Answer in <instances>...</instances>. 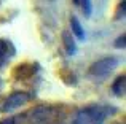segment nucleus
I'll list each match as a JSON object with an SVG mask.
<instances>
[{"instance_id":"f257e3e1","label":"nucleus","mask_w":126,"mask_h":124,"mask_svg":"<svg viewBox=\"0 0 126 124\" xmlns=\"http://www.w3.org/2000/svg\"><path fill=\"white\" fill-rule=\"evenodd\" d=\"M109 115V108L102 105L85 107L75 115L72 124H104Z\"/></svg>"},{"instance_id":"f03ea898","label":"nucleus","mask_w":126,"mask_h":124,"mask_svg":"<svg viewBox=\"0 0 126 124\" xmlns=\"http://www.w3.org/2000/svg\"><path fill=\"white\" fill-rule=\"evenodd\" d=\"M59 119L61 116L58 108H53V107H38L32 110L29 116L31 124H59Z\"/></svg>"},{"instance_id":"7ed1b4c3","label":"nucleus","mask_w":126,"mask_h":124,"mask_svg":"<svg viewBox=\"0 0 126 124\" xmlns=\"http://www.w3.org/2000/svg\"><path fill=\"white\" fill-rule=\"evenodd\" d=\"M118 65V59L113 56H109V57H104V59H99L97 62L89 67V75L94 78H105L109 73H112L115 67Z\"/></svg>"},{"instance_id":"20e7f679","label":"nucleus","mask_w":126,"mask_h":124,"mask_svg":"<svg viewBox=\"0 0 126 124\" xmlns=\"http://www.w3.org/2000/svg\"><path fill=\"white\" fill-rule=\"evenodd\" d=\"M31 100V94L27 92H22V91H18V92H13L11 96H8L5 100L2 102L0 105V112L2 113H8V112H13V110L19 108L21 105L27 103Z\"/></svg>"},{"instance_id":"39448f33","label":"nucleus","mask_w":126,"mask_h":124,"mask_svg":"<svg viewBox=\"0 0 126 124\" xmlns=\"http://www.w3.org/2000/svg\"><path fill=\"white\" fill-rule=\"evenodd\" d=\"M15 53V48L11 46V43L6 40H0V67L5 65V62L10 59Z\"/></svg>"},{"instance_id":"423d86ee","label":"nucleus","mask_w":126,"mask_h":124,"mask_svg":"<svg viewBox=\"0 0 126 124\" xmlns=\"http://www.w3.org/2000/svg\"><path fill=\"white\" fill-rule=\"evenodd\" d=\"M70 27H72V32L75 34V37L78 38L80 41H85V30H83V27H81V24L78 22V19L75 18V16H72L70 18Z\"/></svg>"},{"instance_id":"0eeeda50","label":"nucleus","mask_w":126,"mask_h":124,"mask_svg":"<svg viewBox=\"0 0 126 124\" xmlns=\"http://www.w3.org/2000/svg\"><path fill=\"white\" fill-rule=\"evenodd\" d=\"M125 86H126V76H125V75H121V76H118L117 80H115L113 86H112V91H113L115 96L123 97L125 96Z\"/></svg>"},{"instance_id":"6e6552de","label":"nucleus","mask_w":126,"mask_h":124,"mask_svg":"<svg viewBox=\"0 0 126 124\" xmlns=\"http://www.w3.org/2000/svg\"><path fill=\"white\" fill-rule=\"evenodd\" d=\"M62 40H64L65 51H67L69 54H75L77 46H75V41H74V38H72V35H70V32H69V30H64V32H62Z\"/></svg>"},{"instance_id":"1a4fd4ad","label":"nucleus","mask_w":126,"mask_h":124,"mask_svg":"<svg viewBox=\"0 0 126 124\" xmlns=\"http://www.w3.org/2000/svg\"><path fill=\"white\" fill-rule=\"evenodd\" d=\"M75 5L81 6V10H83L85 16L86 18H89L91 16V11H93V6H91V0H74Z\"/></svg>"},{"instance_id":"9d476101","label":"nucleus","mask_w":126,"mask_h":124,"mask_svg":"<svg viewBox=\"0 0 126 124\" xmlns=\"http://www.w3.org/2000/svg\"><path fill=\"white\" fill-rule=\"evenodd\" d=\"M125 35H121V37H118L117 38V41H115V46H117V48H121V50H123V48H125Z\"/></svg>"},{"instance_id":"9b49d317","label":"nucleus","mask_w":126,"mask_h":124,"mask_svg":"<svg viewBox=\"0 0 126 124\" xmlns=\"http://www.w3.org/2000/svg\"><path fill=\"white\" fill-rule=\"evenodd\" d=\"M125 16V0H121V6H120V11H118L117 18H123Z\"/></svg>"},{"instance_id":"f8f14e48","label":"nucleus","mask_w":126,"mask_h":124,"mask_svg":"<svg viewBox=\"0 0 126 124\" xmlns=\"http://www.w3.org/2000/svg\"><path fill=\"white\" fill-rule=\"evenodd\" d=\"M0 124H16V119L15 118H6L3 121H0Z\"/></svg>"},{"instance_id":"ddd939ff","label":"nucleus","mask_w":126,"mask_h":124,"mask_svg":"<svg viewBox=\"0 0 126 124\" xmlns=\"http://www.w3.org/2000/svg\"><path fill=\"white\" fill-rule=\"evenodd\" d=\"M0 89H2V80H0Z\"/></svg>"}]
</instances>
